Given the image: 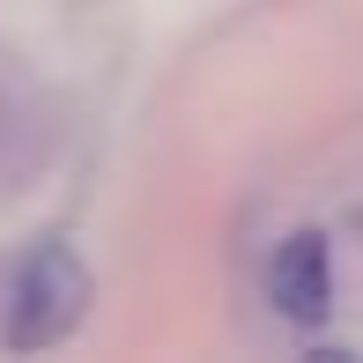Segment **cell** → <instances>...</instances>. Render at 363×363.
Returning a JSON list of instances; mask_svg holds the SVG:
<instances>
[{"label": "cell", "mask_w": 363, "mask_h": 363, "mask_svg": "<svg viewBox=\"0 0 363 363\" xmlns=\"http://www.w3.org/2000/svg\"><path fill=\"white\" fill-rule=\"evenodd\" d=\"M82 304H89V274L67 245H38L23 267V282L8 296V349H52L60 334H74Z\"/></svg>", "instance_id": "6da1fadb"}, {"label": "cell", "mask_w": 363, "mask_h": 363, "mask_svg": "<svg viewBox=\"0 0 363 363\" xmlns=\"http://www.w3.org/2000/svg\"><path fill=\"white\" fill-rule=\"evenodd\" d=\"M267 296H274V311L296 319V326L326 319V304H334V259H326V238H319V230H296L282 252H274Z\"/></svg>", "instance_id": "7a4b0ae2"}]
</instances>
